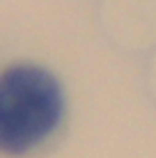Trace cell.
<instances>
[{
    "instance_id": "1",
    "label": "cell",
    "mask_w": 156,
    "mask_h": 158,
    "mask_svg": "<svg viewBox=\"0 0 156 158\" xmlns=\"http://www.w3.org/2000/svg\"><path fill=\"white\" fill-rule=\"evenodd\" d=\"M64 101L57 80L39 67H14L0 83V147L25 154L57 128Z\"/></svg>"
}]
</instances>
